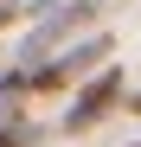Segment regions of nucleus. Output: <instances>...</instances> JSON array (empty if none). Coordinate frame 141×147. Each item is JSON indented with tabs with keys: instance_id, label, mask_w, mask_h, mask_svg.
Segmentation results:
<instances>
[{
	"instance_id": "6",
	"label": "nucleus",
	"mask_w": 141,
	"mask_h": 147,
	"mask_svg": "<svg viewBox=\"0 0 141 147\" xmlns=\"http://www.w3.org/2000/svg\"><path fill=\"white\" fill-rule=\"evenodd\" d=\"M128 147H141V141H128Z\"/></svg>"
},
{
	"instance_id": "1",
	"label": "nucleus",
	"mask_w": 141,
	"mask_h": 147,
	"mask_svg": "<svg viewBox=\"0 0 141 147\" xmlns=\"http://www.w3.org/2000/svg\"><path fill=\"white\" fill-rule=\"evenodd\" d=\"M96 19H103V0H58V7H45L32 19V32L19 38V58L13 64H45V58H58L64 45H77L96 32Z\"/></svg>"
},
{
	"instance_id": "3",
	"label": "nucleus",
	"mask_w": 141,
	"mask_h": 147,
	"mask_svg": "<svg viewBox=\"0 0 141 147\" xmlns=\"http://www.w3.org/2000/svg\"><path fill=\"white\" fill-rule=\"evenodd\" d=\"M128 96V77H122V64H103L96 77H83L77 90H70V102H64V134H90L96 121L115 109Z\"/></svg>"
},
{
	"instance_id": "2",
	"label": "nucleus",
	"mask_w": 141,
	"mask_h": 147,
	"mask_svg": "<svg viewBox=\"0 0 141 147\" xmlns=\"http://www.w3.org/2000/svg\"><path fill=\"white\" fill-rule=\"evenodd\" d=\"M115 58V38L109 32H90V38H77V45H64L58 58H45V64H32V96H58V90H77L83 77H96V70Z\"/></svg>"
},
{
	"instance_id": "4",
	"label": "nucleus",
	"mask_w": 141,
	"mask_h": 147,
	"mask_svg": "<svg viewBox=\"0 0 141 147\" xmlns=\"http://www.w3.org/2000/svg\"><path fill=\"white\" fill-rule=\"evenodd\" d=\"M0 147H32V128L26 121H0Z\"/></svg>"
},
{
	"instance_id": "5",
	"label": "nucleus",
	"mask_w": 141,
	"mask_h": 147,
	"mask_svg": "<svg viewBox=\"0 0 141 147\" xmlns=\"http://www.w3.org/2000/svg\"><path fill=\"white\" fill-rule=\"evenodd\" d=\"M13 19H26V7H19V0H0V32H7Z\"/></svg>"
}]
</instances>
